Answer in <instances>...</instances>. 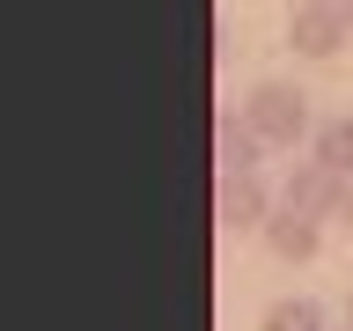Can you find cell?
I'll list each match as a JSON object with an SVG mask.
<instances>
[{
    "instance_id": "obj_10",
    "label": "cell",
    "mask_w": 353,
    "mask_h": 331,
    "mask_svg": "<svg viewBox=\"0 0 353 331\" xmlns=\"http://www.w3.org/2000/svg\"><path fill=\"white\" fill-rule=\"evenodd\" d=\"M346 331H353V287H346Z\"/></svg>"
},
{
    "instance_id": "obj_11",
    "label": "cell",
    "mask_w": 353,
    "mask_h": 331,
    "mask_svg": "<svg viewBox=\"0 0 353 331\" xmlns=\"http://www.w3.org/2000/svg\"><path fill=\"white\" fill-rule=\"evenodd\" d=\"M339 8H346V15H353V0H339Z\"/></svg>"
},
{
    "instance_id": "obj_6",
    "label": "cell",
    "mask_w": 353,
    "mask_h": 331,
    "mask_svg": "<svg viewBox=\"0 0 353 331\" xmlns=\"http://www.w3.org/2000/svg\"><path fill=\"white\" fill-rule=\"evenodd\" d=\"M214 162L221 170H258L265 162V140H258V126L243 110H221L214 118Z\"/></svg>"
},
{
    "instance_id": "obj_5",
    "label": "cell",
    "mask_w": 353,
    "mask_h": 331,
    "mask_svg": "<svg viewBox=\"0 0 353 331\" xmlns=\"http://www.w3.org/2000/svg\"><path fill=\"white\" fill-rule=\"evenodd\" d=\"M265 250H272L280 265H309L316 250H324V221L294 214V206H272V221H265Z\"/></svg>"
},
{
    "instance_id": "obj_3",
    "label": "cell",
    "mask_w": 353,
    "mask_h": 331,
    "mask_svg": "<svg viewBox=\"0 0 353 331\" xmlns=\"http://www.w3.org/2000/svg\"><path fill=\"white\" fill-rule=\"evenodd\" d=\"M287 44H294L302 59H339L353 44V15L339 0H294V8H287Z\"/></svg>"
},
{
    "instance_id": "obj_9",
    "label": "cell",
    "mask_w": 353,
    "mask_h": 331,
    "mask_svg": "<svg viewBox=\"0 0 353 331\" xmlns=\"http://www.w3.org/2000/svg\"><path fill=\"white\" fill-rule=\"evenodd\" d=\"M339 228L353 236V177H346V192H339Z\"/></svg>"
},
{
    "instance_id": "obj_2",
    "label": "cell",
    "mask_w": 353,
    "mask_h": 331,
    "mask_svg": "<svg viewBox=\"0 0 353 331\" xmlns=\"http://www.w3.org/2000/svg\"><path fill=\"white\" fill-rule=\"evenodd\" d=\"M272 206H280V192L258 170H221L214 177V228L221 236H265Z\"/></svg>"
},
{
    "instance_id": "obj_1",
    "label": "cell",
    "mask_w": 353,
    "mask_h": 331,
    "mask_svg": "<svg viewBox=\"0 0 353 331\" xmlns=\"http://www.w3.org/2000/svg\"><path fill=\"white\" fill-rule=\"evenodd\" d=\"M243 118L258 126L265 148H309V132H316L309 88H294V81H250V96H243Z\"/></svg>"
},
{
    "instance_id": "obj_8",
    "label": "cell",
    "mask_w": 353,
    "mask_h": 331,
    "mask_svg": "<svg viewBox=\"0 0 353 331\" xmlns=\"http://www.w3.org/2000/svg\"><path fill=\"white\" fill-rule=\"evenodd\" d=\"M258 331H324V302H309V294H287L258 317Z\"/></svg>"
},
{
    "instance_id": "obj_7",
    "label": "cell",
    "mask_w": 353,
    "mask_h": 331,
    "mask_svg": "<svg viewBox=\"0 0 353 331\" xmlns=\"http://www.w3.org/2000/svg\"><path fill=\"white\" fill-rule=\"evenodd\" d=\"M309 154H316L324 170L353 177V110H339V118H316V132H309Z\"/></svg>"
},
{
    "instance_id": "obj_4",
    "label": "cell",
    "mask_w": 353,
    "mask_h": 331,
    "mask_svg": "<svg viewBox=\"0 0 353 331\" xmlns=\"http://www.w3.org/2000/svg\"><path fill=\"white\" fill-rule=\"evenodd\" d=\"M339 192H346V177L324 170L316 154L287 162V177H280V206H294V214H316V221H339Z\"/></svg>"
}]
</instances>
